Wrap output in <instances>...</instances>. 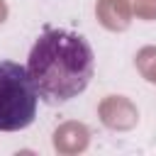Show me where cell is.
Segmentation results:
<instances>
[{"instance_id":"6da1fadb","label":"cell","mask_w":156,"mask_h":156,"mask_svg":"<svg viewBox=\"0 0 156 156\" xmlns=\"http://www.w3.org/2000/svg\"><path fill=\"white\" fill-rule=\"evenodd\" d=\"M27 73L41 102L63 105L78 98L93 80V46L78 32L46 27L29 49Z\"/></svg>"},{"instance_id":"7a4b0ae2","label":"cell","mask_w":156,"mask_h":156,"mask_svg":"<svg viewBox=\"0 0 156 156\" xmlns=\"http://www.w3.org/2000/svg\"><path fill=\"white\" fill-rule=\"evenodd\" d=\"M39 95L27 73V66L17 61H0V132L27 129L37 117Z\"/></svg>"}]
</instances>
